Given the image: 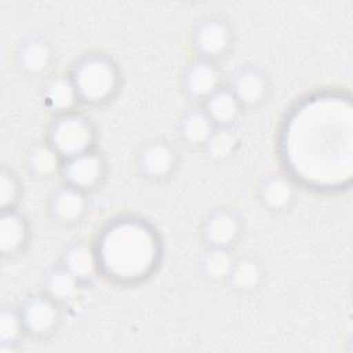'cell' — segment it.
<instances>
[{
    "label": "cell",
    "mask_w": 353,
    "mask_h": 353,
    "mask_svg": "<svg viewBox=\"0 0 353 353\" xmlns=\"http://www.w3.org/2000/svg\"><path fill=\"white\" fill-rule=\"evenodd\" d=\"M19 66L30 74L44 73L52 62V51L47 41L40 37L25 40L18 51Z\"/></svg>",
    "instance_id": "cell-16"
},
{
    "label": "cell",
    "mask_w": 353,
    "mask_h": 353,
    "mask_svg": "<svg viewBox=\"0 0 353 353\" xmlns=\"http://www.w3.org/2000/svg\"><path fill=\"white\" fill-rule=\"evenodd\" d=\"M61 172L66 185L85 192L98 186L103 179L105 161L98 153L90 150L65 159Z\"/></svg>",
    "instance_id": "cell-6"
},
{
    "label": "cell",
    "mask_w": 353,
    "mask_h": 353,
    "mask_svg": "<svg viewBox=\"0 0 353 353\" xmlns=\"http://www.w3.org/2000/svg\"><path fill=\"white\" fill-rule=\"evenodd\" d=\"M80 280L69 272L63 265L50 270L44 280L46 294L58 303L69 302L76 298L79 292Z\"/></svg>",
    "instance_id": "cell-19"
},
{
    "label": "cell",
    "mask_w": 353,
    "mask_h": 353,
    "mask_svg": "<svg viewBox=\"0 0 353 353\" xmlns=\"http://www.w3.org/2000/svg\"><path fill=\"white\" fill-rule=\"evenodd\" d=\"M349 98L319 94L301 102L281 134L285 167L316 189H339L352 178L353 131Z\"/></svg>",
    "instance_id": "cell-1"
},
{
    "label": "cell",
    "mask_w": 353,
    "mask_h": 353,
    "mask_svg": "<svg viewBox=\"0 0 353 353\" xmlns=\"http://www.w3.org/2000/svg\"><path fill=\"white\" fill-rule=\"evenodd\" d=\"M262 203L274 211L285 210L295 199V189L292 182L281 175H272L263 179L259 188Z\"/></svg>",
    "instance_id": "cell-18"
},
{
    "label": "cell",
    "mask_w": 353,
    "mask_h": 353,
    "mask_svg": "<svg viewBox=\"0 0 353 353\" xmlns=\"http://www.w3.org/2000/svg\"><path fill=\"white\" fill-rule=\"evenodd\" d=\"M215 124L208 114L200 109L188 110L179 123V134L182 139L189 145H203L212 134Z\"/></svg>",
    "instance_id": "cell-21"
},
{
    "label": "cell",
    "mask_w": 353,
    "mask_h": 353,
    "mask_svg": "<svg viewBox=\"0 0 353 353\" xmlns=\"http://www.w3.org/2000/svg\"><path fill=\"white\" fill-rule=\"evenodd\" d=\"M70 79L80 101L85 103L109 101L116 94L120 83L116 65L103 55H85L79 59Z\"/></svg>",
    "instance_id": "cell-3"
},
{
    "label": "cell",
    "mask_w": 353,
    "mask_h": 353,
    "mask_svg": "<svg viewBox=\"0 0 353 353\" xmlns=\"http://www.w3.org/2000/svg\"><path fill=\"white\" fill-rule=\"evenodd\" d=\"M241 233L239 216L225 208H218L208 214L203 225V237L210 247L230 248Z\"/></svg>",
    "instance_id": "cell-9"
},
{
    "label": "cell",
    "mask_w": 353,
    "mask_h": 353,
    "mask_svg": "<svg viewBox=\"0 0 353 353\" xmlns=\"http://www.w3.org/2000/svg\"><path fill=\"white\" fill-rule=\"evenodd\" d=\"M21 313L25 330L37 336L51 334L61 321L58 302H55L47 294L29 298L23 303Z\"/></svg>",
    "instance_id": "cell-7"
},
{
    "label": "cell",
    "mask_w": 353,
    "mask_h": 353,
    "mask_svg": "<svg viewBox=\"0 0 353 353\" xmlns=\"http://www.w3.org/2000/svg\"><path fill=\"white\" fill-rule=\"evenodd\" d=\"M18 194L19 185L17 178L11 172L3 170L0 174V205L3 211L15 204V201L18 200Z\"/></svg>",
    "instance_id": "cell-26"
},
{
    "label": "cell",
    "mask_w": 353,
    "mask_h": 353,
    "mask_svg": "<svg viewBox=\"0 0 353 353\" xmlns=\"http://www.w3.org/2000/svg\"><path fill=\"white\" fill-rule=\"evenodd\" d=\"M236 258L230 254L229 248L210 247L201 258V270L205 277L212 281H223L228 279Z\"/></svg>",
    "instance_id": "cell-23"
},
{
    "label": "cell",
    "mask_w": 353,
    "mask_h": 353,
    "mask_svg": "<svg viewBox=\"0 0 353 353\" xmlns=\"http://www.w3.org/2000/svg\"><path fill=\"white\" fill-rule=\"evenodd\" d=\"M176 165V152L165 141L146 143L138 156V170L145 178L160 179L168 176Z\"/></svg>",
    "instance_id": "cell-10"
},
{
    "label": "cell",
    "mask_w": 353,
    "mask_h": 353,
    "mask_svg": "<svg viewBox=\"0 0 353 353\" xmlns=\"http://www.w3.org/2000/svg\"><path fill=\"white\" fill-rule=\"evenodd\" d=\"M241 105L230 88H218L205 99L204 112L208 114L215 127H230L239 117Z\"/></svg>",
    "instance_id": "cell-14"
},
{
    "label": "cell",
    "mask_w": 353,
    "mask_h": 353,
    "mask_svg": "<svg viewBox=\"0 0 353 353\" xmlns=\"http://www.w3.org/2000/svg\"><path fill=\"white\" fill-rule=\"evenodd\" d=\"M233 34L229 23L221 18L208 17L196 23L192 46L200 58L214 61L223 57L232 46Z\"/></svg>",
    "instance_id": "cell-5"
},
{
    "label": "cell",
    "mask_w": 353,
    "mask_h": 353,
    "mask_svg": "<svg viewBox=\"0 0 353 353\" xmlns=\"http://www.w3.org/2000/svg\"><path fill=\"white\" fill-rule=\"evenodd\" d=\"M28 225L15 211H3L0 218V250L3 254H17L26 243Z\"/></svg>",
    "instance_id": "cell-17"
},
{
    "label": "cell",
    "mask_w": 353,
    "mask_h": 353,
    "mask_svg": "<svg viewBox=\"0 0 353 353\" xmlns=\"http://www.w3.org/2000/svg\"><path fill=\"white\" fill-rule=\"evenodd\" d=\"M62 165L63 159L50 143H40L28 154V168L36 176H52L54 174L61 172Z\"/></svg>",
    "instance_id": "cell-22"
},
{
    "label": "cell",
    "mask_w": 353,
    "mask_h": 353,
    "mask_svg": "<svg viewBox=\"0 0 353 353\" xmlns=\"http://www.w3.org/2000/svg\"><path fill=\"white\" fill-rule=\"evenodd\" d=\"M48 141L65 160L90 152L95 141V130L85 116L69 112L51 124Z\"/></svg>",
    "instance_id": "cell-4"
},
{
    "label": "cell",
    "mask_w": 353,
    "mask_h": 353,
    "mask_svg": "<svg viewBox=\"0 0 353 353\" xmlns=\"http://www.w3.org/2000/svg\"><path fill=\"white\" fill-rule=\"evenodd\" d=\"M221 70L214 61L199 58L190 62L183 73V88L196 99H207L221 88Z\"/></svg>",
    "instance_id": "cell-8"
},
{
    "label": "cell",
    "mask_w": 353,
    "mask_h": 353,
    "mask_svg": "<svg viewBox=\"0 0 353 353\" xmlns=\"http://www.w3.org/2000/svg\"><path fill=\"white\" fill-rule=\"evenodd\" d=\"M230 90L241 106H256L268 98L269 81L261 69L244 66L233 74Z\"/></svg>",
    "instance_id": "cell-11"
},
{
    "label": "cell",
    "mask_w": 353,
    "mask_h": 353,
    "mask_svg": "<svg viewBox=\"0 0 353 353\" xmlns=\"http://www.w3.org/2000/svg\"><path fill=\"white\" fill-rule=\"evenodd\" d=\"M63 266L80 281H88L99 270V261L95 247L79 241L69 245L63 255Z\"/></svg>",
    "instance_id": "cell-13"
},
{
    "label": "cell",
    "mask_w": 353,
    "mask_h": 353,
    "mask_svg": "<svg viewBox=\"0 0 353 353\" xmlns=\"http://www.w3.org/2000/svg\"><path fill=\"white\" fill-rule=\"evenodd\" d=\"M263 279L261 265L248 256L236 258L232 270L226 279L229 285L240 292H251L256 290Z\"/></svg>",
    "instance_id": "cell-20"
},
{
    "label": "cell",
    "mask_w": 353,
    "mask_h": 353,
    "mask_svg": "<svg viewBox=\"0 0 353 353\" xmlns=\"http://www.w3.org/2000/svg\"><path fill=\"white\" fill-rule=\"evenodd\" d=\"M95 250L99 270L120 283L148 277L160 258V243L154 230L135 218H120L108 223Z\"/></svg>",
    "instance_id": "cell-2"
},
{
    "label": "cell",
    "mask_w": 353,
    "mask_h": 353,
    "mask_svg": "<svg viewBox=\"0 0 353 353\" xmlns=\"http://www.w3.org/2000/svg\"><path fill=\"white\" fill-rule=\"evenodd\" d=\"M239 145V137L230 127H215L207 142L204 143L205 153L214 160L229 157Z\"/></svg>",
    "instance_id": "cell-24"
},
{
    "label": "cell",
    "mask_w": 353,
    "mask_h": 353,
    "mask_svg": "<svg viewBox=\"0 0 353 353\" xmlns=\"http://www.w3.org/2000/svg\"><path fill=\"white\" fill-rule=\"evenodd\" d=\"M88 210V200L85 192L65 185L55 190L50 199V214L61 223L79 222Z\"/></svg>",
    "instance_id": "cell-12"
},
{
    "label": "cell",
    "mask_w": 353,
    "mask_h": 353,
    "mask_svg": "<svg viewBox=\"0 0 353 353\" xmlns=\"http://www.w3.org/2000/svg\"><path fill=\"white\" fill-rule=\"evenodd\" d=\"M25 330L22 313L14 307H4L0 313V339L1 342L17 343Z\"/></svg>",
    "instance_id": "cell-25"
},
{
    "label": "cell",
    "mask_w": 353,
    "mask_h": 353,
    "mask_svg": "<svg viewBox=\"0 0 353 353\" xmlns=\"http://www.w3.org/2000/svg\"><path fill=\"white\" fill-rule=\"evenodd\" d=\"M46 105L61 114L69 113L80 101L76 87L70 77L58 76L47 81L43 91Z\"/></svg>",
    "instance_id": "cell-15"
}]
</instances>
